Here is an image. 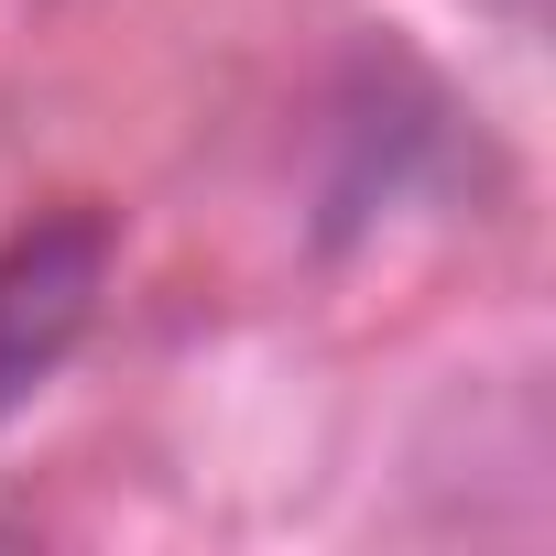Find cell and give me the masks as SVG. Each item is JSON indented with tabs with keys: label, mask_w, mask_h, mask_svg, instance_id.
<instances>
[{
	"label": "cell",
	"mask_w": 556,
	"mask_h": 556,
	"mask_svg": "<svg viewBox=\"0 0 556 556\" xmlns=\"http://www.w3.org/2000/svg\"><path fill=\"white\" fill-rule=\"evenodd\" d=\"M99 295H110V218L99 207H55L0 240V426L77 361Z\"/></svg>",
	"instance_id": "6da1fadb"
}]
</instances>
